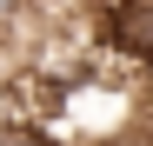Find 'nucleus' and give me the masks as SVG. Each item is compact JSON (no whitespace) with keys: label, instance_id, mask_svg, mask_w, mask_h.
Returning <instances> with one entry per match:
<instances>
[{"label":"nucleus","instance_id":"obj_1","mask_svg":"<svg viewBox=\"0 0 153 146\" xmlns=\"http://www.w3.org/2000/svg\"><path fill=\"white\" fill-rule=\"evenodd\" d=\"M20 20H27V0H0V33H13Z\"/></svg>","mask_w":153,"mask_h":146}]
</instances>
